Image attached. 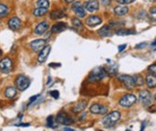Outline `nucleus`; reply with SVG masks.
I'll return each instance as SVG.
<instances>
[{
	"label": "nucleus",
	"instance_id": "nucleus-5",
	"mask_svg": "<svg viewBox=\"0 0 156 131\" xmlns=\"http://www.w3.org/2000/svg\"><path fill=\"white\" fill-rule=\"evenodd\" d=\"M136 101H137V99H136V97H135V95L125 94L124 96L120 99L119 103H120L121 106H123V107H130V106H132Z\"/></svg>",
	"mask_w": 156,
	"mask_h": 131
},
{
	"label": "nucleus",
	"instance_id": "nucleus-24",
	"mask_svg": "<svg viewBox=\"0 0 156 131\" xmlns=\"http://www.w3.org/2000/svg\"><path fill=\"white\" fill-rule=\"evenodd\" d=\"M48 12V8H43V7H37L34 11V15L37 18L43 17L44 15H46Z\"/></svg>",
	"mask_w": 156,
	"mask_h": 131
},
{
	"label": "nucleus",
	"instance_id": "nucleus-10",
	"mask_svg": "<svg viewBox=\"0 0 156 131\" xmlns=\"http://www.w3.org/2000/svg\"><path fill=\"white\" fill-rule=\"evenodd\" d=\"M50 52H51V47L50 46H45L44 49L41 50L39 52V56H37V62L39 63H44L48 58Z\"/></svg>",
	"mask_w": 156,
	"mask_h": 131
},
{
	"label": "nucleus",
	"instance_id": "nucleus-17",
	"mask_svg": "<svg viewBox=\"0 0 156 131\" xmlns=\"http://www.w3.org/2000/svg\"><path fill=\"white\" fill-rule=\"evenodd\" d=\"M128 11H129V7L127 5H123V4H120V5L115 6L114 8V12L119 17L125 16L126 14H128Z\"/></svg>",
	"mask_w": 156,
	"mask_h": 131
},
{
	"label": "nucleus",
	"instance_id": "nucleus-37",
	"mask_svg": "<svg viewBox=\"0 0 156 131\" xmlns=\"http://www.w3.org/2000/svg\"><path fill=\"white\" fill-rule=\"evenodd\" d=\"M126 47H127V44H121V46H119V52H123L125 49H126Z\"/></svg>",
	"mask_w": 156,
	"mask_h": 131
},
{
	"label": "nucleus",
	"instance_id": "nucleus-34",
	"mask_svg": "<svg viewBox=\"0 0 156 131\" xmlns=\"http://www.w3.org/2000/svg\"><path fill=\"white\" fill-rule=\"evenodd\" d=\"M50 95H51V96L53 97V98H55V99H57V98L59 97V93H58V91H57V90L51 91V92H50Z\"/></svg>",
	"mask_w": 156,
	"mask_h": 131
},
{
	"label": "nucleus",
	"instance_id": "nucleus-46",
	"mask_svg": "<svg viewBox=\"0 0 156 131\" xmlns=\"http://www.w3.org/2000/svg\"><path fill=\"white\" fill-rule=\"evenodd\" d=\"M154 98H155V100H156V94H155V96H154Z\"/></svg>",
	"mask_w": 156,
	"mask_h": 131
},
{
	"label": "nucleus",
	"instance_id": "nucleus-35",
	"mask_svg": "<svg viewBox=\"0 0 156 131\" xmlns=\"http://www.w3.org/2000/svg\"><path fill=\"white\" fill-rule=\"evenodd\" d=\"M101 3L104 6H108L110 4V0H101Z\"/></svg>",
	"mask_w": 156,
	"mask_h": 131
},
{
	"label": "nucleus",
	"instance_id": "nucleus-36",
	"mask_svg": "<svg viewBox=\"0 0 156 131\" xmlns=\"http://www.w3.org/2000/svg\"><path fill=\"white\" fill-rule=\"evenodd\" d=\"M146 46H147V44L146 42H143V44H138L135 46V49H140V47H145Z\"/></svg>",
	"mask_w": 156,
	"mask_h": 131
},
{
	"label": "nucleus",
	"instance_id": "nucleus-14",
	"mask_svg": "<svg viewBox=\"0 0 156 131\" xmlns=\"http://www.w3.org/2000/svg\"><path fill=\"white\" fill-rule=\"evenodd\" d=\"M101 23H102V19L99 16H90L89 18H87V20H85V24L90 27H96Z\"/></svg>",
	"mask_w": 156,
	"mask_h": 131
},
{
	"label": "nucleus",
	"instance_id": "nucleus-3",
	"mask_svg": "<svg viewBox=\"0 0 156 131\" xmlns=\"http://www.w3.org/2000/svg\"><path fill=\"white\" fill-rule=\"evenodd\" d=\"M118 80H119L121 83H123V85H124L126 88H128V89H133V88L136 86L134 77H131V75L121 74L118 77Z\"/></svg>",
	"mask_w": 156,
	"mask_h": 131
},
{
	"label": "nucleus",
	"instance_id": "nucleus-41",
	"mask_svg": "<svg viewBox=\"0 0 156 131\" xmlns=\"http://www.w3.org/2000/svg\"><path fill=\"white\" fill-rule=\"evenodd\" d=\"M65 2H66L67 4H70V3H73V2H75V0H64Z\"/></svg>",
	"mask_w": 156,
	"mask_h": 131
},
{
	"label": "nucleus",
	"instance_id": "nucleus-31",
	"mask_svg": "<svg viewBox=\"0 0 156 131\" xmlns=\"http://www.w3.org/2000/svg\"><path fill=\"white\" fill-rule=\"evenodd\" d=\"M149 17H150V19H152V20H154V21H156V6L152 7V8L150 9Z\"/></svg>",
	"mask_w": 156,
	"mask_h": 131
},
{
	"label": "nucleus",
	"instance_id": "nucleus-4",
	"mask_svg": "<svg viewBox=\"0 0 156 131\" xmlns=\"http://www.w3.org/2000/svg\"><path fill=\"white\" fill-rule=\"evenodd\" d=\"M107 75V72L106 70L102 67H97V68L93 69V71L90 72L89 79L93 82H97V80H102L103 77H105Z\"/></svg>",
	"mask_w": 156,
	"mask_h": 131
},
{
	"label": "nucleus",
	"instance_id": "nucleus-47",
	"mask_svg": "<svg viewBox=\"0 0 156 131\" xmlns=\"http://www.w3.org/2000/svg\"><path fill=\"white\" fill-rule=\"evenodd\" d=\"M151 1H156V0H151Z\"/></svg>",
	"mask_w": 156,
	"mask_h": 131
},
{
	"label": "nucleus",
	"instance_id": "nucleus-44",
	"mask_svg": "<svg viewBox=\"0 0 156 131\" xmlns=\"http://www.w3.org/2000/svg\"><path fill=\"white\" fill-rule=\"evenodd\" d=\"M151 46H153V47H155V46H156V39L152 42V44H151Z\"/></svg>",
	"mask_w": 156,
	"mask_h": 131
},
{
	"label": "nucleus",
	"instance_id": "nucleus-22",
	"mask_svg": "<svg viewBox=\"0 0 156 131\" xmlns=\"http://www.w3.org/2000/svg\"><path fill=\"white\" fill-rule=\"evenodd\" d=\"M4 95H5V97L9 98V99H12V98H14L17 95V88H15V87H7L6 89H5V91H4Z\"/></svg>",
	"mask_w": 156,
	"mask_h": 131
},
{
	"label": "nucleus",
	"instance_id": "nucleus-39",
	"mask_svg": "<svg viewBox=\"0 0 156 131\" xmlns=\"http://www.w3.org/2000/svg\"><path fill=\"white\" fill-rule=\"evenodd\" d=\"M40 97V95H36V96H34V97H31L30 98V102H34V100L37 99V98H39Z\"/></svg>",
	"mask_w": 156,
	"mask_h": 131
},
{
	"label": "nucleus",
	"instance_id": "nucleus-1",
	"mask_svg": "<svg viewBox=\"0 0 156 131\" xmlns=\"http://www.w3.org/2000/svg\"><path fill=\"white\" fill-rule=\"evenodd\" d=\"M120 119H121V113L118 112V110H114V112L109 113V114L103 118L102 125L105 126V127H114L119 122Z\"/></svg>",
	"mask_w": 156,
	"mask_h": 131
},
{
	"label": "nucleus",
	"instance_id": "nucleus-18",
	"mask_svg": "<svg viewBox=\"0 0 156 131\" xmlns=\"http://www.w3.org/2000/svg\"><path fill=\"white\" fill-rule=\"evenodd\" d=\"M66 29H67V24L62 23V22H58V23H55L52 26L51 33H59V32H62Z\"/></svg>",
	"mask_w": 156,
	"mask_h": 131
},
{
	"label": "nucleus",
	"instance_id": "nucleus-48",
	"mask_svg": "<svg viewBox=\"0 0 156 131\" xmlns=\"http://www.w3.org/2000/svg\"><path fill=\"white\" fill-rule=\"evenodd\" d=\"M126 131H130V130H126Z\"/></svg>",
	"mask_w": 156,
	"mask_h": 131
},
{
	"label": "nucleus",
	"instance_id": "nucleus-27",
	"mask_svg": "<svg viewBox=\"0 0 156 131\" xmlns=\"http://www.w3.org/2000/svg\"><path fill=\"white\" fill-rule=\"evenodd\" d=\"M117 35H120V36H123V35H129V34H133L134 31L131 29H119L117 30Z\"/></svg>",
	"mask_w": 156,
	"mask_h": 131
},
{
	"label": "nucleus",
	"instance_id": "nucleus-21",
	"mask_svg": "<svg viewBox=\"0 0 156 131\" xmlns=\"http://www.w3.org/2000/svg\"><path fill=\"white\" fill-rule=\"evenodd\" d=\"M98 34L102 37H107L112 35V29L109 28V26L106 25V26H103L101 27L99 30H98Z\"/></svg>",
	"mask_w": 156,
	"mask_h": 131
},
{
	"label": "nucleus",
	"instance_id": "nucleus-40",
	"mask_svg": "<svg viewBox=\"0 0 156 131\" xmlns=\"http://www.w3.org/2000/svg\"><path fill=\"white\" fill-rule=\"evenodd\" d=\"M15 126H20V127H28L29 124H15Z\"/></svg>",
	"mask_w": 156,
	"mask_h": 131
},
{
	"label": "nucleus",
	"instance_id": "nucleus-15",
	"mask_svg": "<svg viewBox=\"0 0 156 131\" xmlns=\"http://www.w3.org/2000/svg\"><path fill=\"white\" fill-rule=\"evenodd\" d=\"M73 11H74V12L78 17H80V18L85 17V8L80 2H78V1L74 2V4H73Z\"/></svg>",
	"mask_w": 156,
	"mask_h": 131
},
{
	"label": "nucleus",
	"instance_id": "nucleus-19",
	"mask_svg": "<svg viewBox=\"0 0 156 131\" xmlns=\"http://www.w3.org/2000/svg\"><path fill=\"white\" fill-rule=\"evenodd\" d=\"M65 17H66V12L62 11V9H55V11H52L50 12V19L51 20H58Z\"/></svg>",
	"mask_w": 156,
	"mask_h": 131
},
{
	"label": "nucleus",
	"instance_id": "nucleus-23",
	"mask_svg": "<svg viewBox=\"0 0 156 131\" xmlns=\"http://www.w3.org/2000/svg\"><path fill=\"white\" fill-rule=\"evenodd\" d=\"M87 105V101H80V102H78L77 104H75V106L73 107V112L74 113H80V112H82V110H84V108L85 106Z\"/></svg>",
	"mask_w": 156,
	"mask_h": 131
},
{
	"label": "nucleus",
	"instance_id": "nucleus-6",
	"mask_svg": "<svg viewBox=\"0 0 156 131\" xmlns=\"http://www.w3.org/2000/svg\"><path fill=\"white\" fill-rule=\"evenodd\" d=\"M90 112L94 115H105L108 112V107L100 104V103H94V104L90 105Z\"/></svg>",
	"mask_w": 156,
	"mask_h": 131
},
{
	"label": "nucleus",
	"instance_id": "nucleus-16",
	"mask_svg": "<svg viewBox=\"0 0 156 131\" xmlns=\"http://www.w3.org/2000/svg\"><path fill=\"white\" fill-rule=\"evenodd\" d=\"M48 27H49L48 23H47L46 21H43V22H41V23H39V24L37 25L36 29H34V33H36V34H39V35L44 34L45 32L47 31Z\"/></svg>",
	"mask_w": 156,
	"mask_h": 131
},
{
	"label": "nucleus",
	"instance_id": "nucleus-2",
	"mask_svg": "<svg viewBox=\"0 0 156 131\" xmlns=\"http://www.w3.org/2000/svg\"><path fill=\"white\" fill-rule=\"evenodd\" d=\"M15 85L18 91H25L30 85V80L26 75L20 74L17 77V79L15 80Z\"/></svg>",
	"mask_w": 156,
	"mask_h": 131
},
{
	"label": "nucleus",
	"instance_id": "nucleus-8",
	"mask_svg": "<svg viewBox=\"0 0 156 131\" xmlns=\"http://www.w3.org/2000/svg\"><path fill=\"white\" fill-rule=\"evenodd\" d=\"M46 44L47 41L45 39H34L30 42V47H31L34 52H40L41 50L44 49Z\"/></svg>",
	"mask_w": 156,
	"mask_h": 131
},
{
	"label": "nucleus",
	"instance_id": "nucleus-29",
	"mask_svg": "<svg viewBox=\"0 0 156 131\" xmlns=\"http://www.w3.org/2000/svg\"><path fill=\"white\" fill-rule=\"evenodd\" d=\"M37 7H43V8H48L49 7V1L48 0H37Z\"/></svg>",
	"mask_w": 156,
	"mask_h": 131
},
{
	"label": "nucleus",
	"instance_id": "nucleus-30",
	"mask_svg": "<svg viewBox=\"0 0 156 131\" xmlns=\"http://www.w3.org/2000/svg\"><path fill=\"white\" fill-rule=\"evenodd\" d=\"M135 83H136V86H142L144 85V79H143L142 75H135Z\"/></svg>",
	"mask_w": 156,
	"mask_h": 131
},
{
	"label": "nucleus",
	"instance_id": "nucleus-25",
	"mask_svg": "<svg viewBox=\"0 0 156 131\" xmlns=\"http://www.w3.org/2000/svg\"><path fill=\"white\" fill-rule=\"evenodd\" d=\"M72 24H73V27H74L76 30H82L83 29V24L81 23V21H80L79 19H77V18H74V19H72Z\"/></svg>",
	"mask_w": 156,
	"mask_h": 131
},
{
	"label": "nucleus",
	"instance_id": "nucleus-42",
	"mask_svg": "<svg viewBox=\"0 0 156 131\" xmlns=\"http://www.w3.org/2000/svg\"><path fill=\"white\" fill-rule=\"evenodd\" d=\"M64 131H74V130H73V129H72V128L66 127V128H65V129H64Z\"/></svg>",
	"mask_w": 156,
	"mask_h": 131
},
{
	"label": "nucleus",
	"instance_id": "nucleus-45",
	"mask_svg": "<svg viewBox=\"0 0 156 131\" xmlns=\"http://www.w3.org/2000/svg\"><path fill=\"white\" fill-rule=\"evenodd\" d=\"M2 55V52H1V50H0V56H1Z\"/></svg>",
	"mask_w": 156,
	"mask_h": 131
},
{
	"label": "nucleus",
	"instance_id": "nucleus-9",
	"mask_svg": "<svg viewBox=\"0 0 156 131\" xmlns=\"http://www.w3.org/2000/svg\"><path fill=\"white\" fill-rule=\"evenodd\" d=\"M56 122L58 123V124H62V125H67L68 126V125H71L72 124L73 120L66 114V113L62 112V113H59V114L57 115Z\"/></svg>",
	"mask_w": 156,
	"mask_h": 131
},
{
	"label": "nucleus",
	"instance_id": "nucleus-12",
	"mask_svg": "<svg viewBox=\"0 0 156 131\" xmlns=\"http://www.w3.org/2000/svg\"><path fill=\"white\" fill-rule=\"evenodd\" d=\"M83 6L87 11L95 12L99 9V1L98 0H87Z\"/></svg>",
	"mask_w": 156,
	"mask_h": 131
},
{
	"label": "nucleus",
	"instance_id": "nucleus-43",
	"mask_svg": "<svg viewBox=\"0 0 156 131\" xmlns=\"http://www.w3.org/2000/svg\"><path fill=\"white\" fill-rule=\"evenodd\" d=\"M60 64H54V63H51V64H50V66L51 67H56V66H59Z\"/></svg>",
	"mask_w": 156,
	"mask_h": 131
},
{
	"label": "nucleus",
	"instance_id": "nucleus-13",
	"mask_svg": "<svg viewBox=\"0 0 156 131\" xmlns=\"http://www.w3.org/2000/svg\"><path fill=\"white\" fill-rule=\"evenodd\" d=\"M7 25H9V29L14 30V31H17V30H19L20 28H21L22 22H21V20H20L19 18L12 17V19L9 21V23H7Z\"/></svg>",
	"mask_w": 156,
	"mask_h": 131
},
{
	"label": "nucleus",
	"instance_id": "nucleus-38",
	"mask_svg": "<svg viewBox=\"0 0 156 131\" xmlns=\"http://www.w3.org/2000/svg\"><path fill=\"white\" fill-rule=\"evenodd\" d=\"M149 110H150L151 113L156 112V105H152V106H151V108H149Z\"/></svg>",
	"mask_w": 156,
	"mask_h": 131
},
{
	"label": "nucleus",
	"instance_id": "nucleus-26",
	"mask_svg": "<svg viewBox=\"0 0 156 131\" xmlns=\"http://www.w3.org/2000/svg\"><path fill=\"white\" fill-rule=\"evenodd\" d=\"M9 6L3 3H0V18L6 17L7 15H9Z\"/></svg>",
	"mask_w": 156,
	"mask_h": 131
},
{
	"label": "nucleus",
	"instance_id": "nucleus-11",
	"mask_svg": "<svg viewBox=\"0 0 156 131\" xmlns=\"http://www.w3.org/2000/svg\"><path fill=\"white\" fill-rule=\"evenodd\" d=\"M138 98H140V102L144 105H148L149 103H151V93L148 90H142L138 93Z\"/></svg>",
	"mask_w": 156,
	"mask_h": 131
},
{
	"label": "nucleus",
	"instance_id": "nucleus-20",
	"mask_svg": "<svg viewBox=\"0 0 156 131\" xmlns=\"http://www.w3.org/2000/svg\"><path fill=\"white\" fill-rule=\"evenodd\" d=\"M145 83L149 88H156V77L152 74H147L145 79Z\"/></svg>",
	"mask_w": 156,
	"mask_h": 131
},
{
	"label": "nucleus",
	"instance_id": "nucleus-32",
	"mask_svg": "<svg viewBox=\"0 0 156 131\" xmlns=\"http://www.w3.org/2000/svg\"><path fill=\"white\" fill-rule=\"evenodd\" d=\"M148 70H149V72L152 75H154V77H156V64H152L150 65L149 67H148Z\"/></svg>",
	"mask_w": 156,
	"mask_h": 131
},
{
	"label": "nucleus",
	"instance_id": "nucleus-33",
	"mask_svg": "<svg viewBox=\"0 0 156 131\" xmlns=\"http://www.w3.org/2000/svg\"><path fill=\"white\" fill-rule=\"evenodd\" d=\"M115 1H117L118 3H120V4H123V5H127V4L132 3L134 0H115Z\"/></svg>",
	"mask_w": 156,
	"mask_h": 131
},
{
	"label": "nucleus",
	"instance_id": "nucleus-7",
	"mask_svg": "<svg viewBox=\"0 0 156 131\" xmlns=\"http://www.w3.org/2000/svg\"><path fill=\"white\" fill-rule=\"evenodd\" d=\"M14 67V64H12V61L11 58L6 57L3 58L2 60H0V70L3 72H9Z\"/></svg>",
	"mask_w": 156,
	"mask_h": 131
},
{
	"label": "nucleus",
	"instance_id": "nucleus-28",
	"mask_svg": "<svg viewBox=\"0 0 156 131\" xmlns=\"http://www.w3.org/2000/svg\"><path fill=\"white\" fill-rule=\"evenodd\" d=\"M57 122H54V117L50 116V117L47 118V126L48 127H51V128H56L57 127Z\"/></svg>",
	"mask_w": 156,
	"mask_h": 131
}]
</instances>
